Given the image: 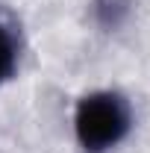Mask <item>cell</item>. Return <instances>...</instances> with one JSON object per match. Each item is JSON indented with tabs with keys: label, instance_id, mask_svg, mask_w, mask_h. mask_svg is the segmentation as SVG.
<instances>
[{
	"label": "cell",
	"instance_id": "obj_1",
	"mask_svg": "<svg viewBox=\"0 0 150 153\" xmlns=\"http://www.w3.org/2000/svg\"><path fill=\"white\" fill-rule=\"evenodd\" d=\"M132 130L130 100L121 91H91L74 109V133L85 153H106L118 147Z\"/></svg>",
	"mask_w": 150,
	"mask_h": 153
},
{
	"label": "cell",
	"instance_id": "obj_2",
	"mask_svg": "<svg viewBox=\"0 0 150 153\" xmlns=\"http://www.w3.org/2000/svg\"><path fill=\"white\" fill-rule=\"evenodd\" d=\"M18 30L15 24L0 12V82H6L18 68Z\"/></svg>",
	"mask_w": 150,
	"mask_h": 153
},
{
	"label": "cell",
	"instance_id": "obj_3",
	"mask_svg": "<svg viewBox=\"0 0 150 153\" xmlns=\"http://www.w3.org/2000/svg\"><path fill=\"white\" fill-rule=\"evenodd\" d=\"M130 15V0H94V18L106 30H118Z\"/></svg>",
	"mask_w": 150,
	"mask_h": 153
}]
</instances>
